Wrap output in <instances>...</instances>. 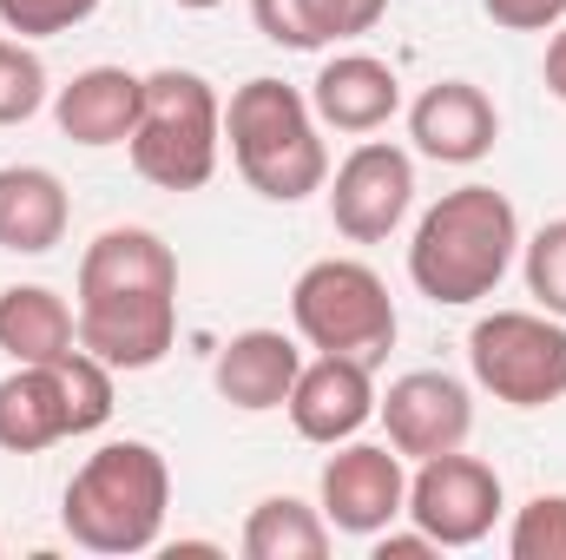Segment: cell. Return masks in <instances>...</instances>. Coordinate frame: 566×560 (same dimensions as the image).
<instances>
[{"instance_id":"1","label":"cell","mask_w":566,"mask_h":560,"mask_svg":"<svg viewBox=\"0 0 566 560\" xmlns=\"http://www.w3.org/2000/svg\"><path fill=\"white\" fill-rule=\"evenodd\" d=\"M80 343L113 370H158L178 343V258L158 231L113 225L86 245L73 290Z\"/></svg>"},{"instance_id":"2","label":"cell","mask_w":566,"mask_h":560,"mask_svg":"<svg viewBox=\"0 0 566 560\" xmlns=\"http://www.w3.org/2000/svg\"><path fill=\"white\" fill-rule=\"evenodd\" d=\"M521 251V218L507 205V191L494 185H454L422 211L416 238H409V283L428 303H481L494 297L501 278L514 271Z\"/></svg>"},{"instance_id":"3","label":"cell","mask_w":566,"mask_h":560,"mask_svg":"<svg viewBox=\"0 0 566 560\" xmlns=\"http://www.w3.org/2000/svg\"><path fill=\"white\" fill-rule=\"evenodd\" d=\"M171 508V468L151 442H106L93 448L66 481V535L86 554H145L165 535Z\"/></svg>"},{"instance_id":"4","label":"cell","mask_w":566,"mask_h":560,"mask_svg":"<svg viewBox=\"0 0 566 560\" xmlns=\"http://www.w3.org/2000/svg\"><path fill=\"white\" fill-rule=\"evenodd\" d=\"M224 139L244 185L271 205H303L329 185V145L316 133V106L271 73L244 80L224 106Z\"/></svg>"},{"instance_id":"5","label":"cell","mask_w":566,"mask_h":560,"mask_svg":"<svg viewBox=\"0 0 566 560\" xmlns=\"http://www.w3.org/2000/svg\"><path fill=\"white\" fill-rule=\"evenodd\" d=\"M133 172L158 191H198L218 172L224 152V106L205 73L158 66L145 73V106L133 126Z\"/></svg>"},{"instance_id":"6","label":"cell","mask_w":566,"mask_h":560,"mask_svg":"<svg viewBox=\"0 0 566 560\" xmlns=\"http://www.w3.org/2000/svg\"><path fill=\"white\" fill-rule=\"evenodd\" d=\"M290 323L323 356L376 363L396 343V297L363 258H316L290 290Z\"/></svg>"},{"instance_id":"7","label":"cell","mask_w":566,"mask_h":560,"mask_svg":"<svg viewBox=\"0 0 566 560\" xmlns=\"http://www.w3.org/2000/svg\"><path fill=\"white\" fill-rule=\"evenodd\" d=\"M474 383L507 409H547L566 396V323L547 310H494L468 330Z\"/></svg>"},{"instance_id":"8","label":"cell","mask_w":566,"mask_h":560,"mask_svg":"<svg viewBox=\"0 0 566 560\" xmlns=\"http://www.w3.org/2000/svg\"><path fill=\"white\" fill-rule=\"evenodd\" d=\"M409 521L422 528L434 548H474L501 521V475L481 455H428L409 475Z\"/></svg>"},{"instance_id":"9","label":"cell","mask_w":566,"mask_h":560,"mask_svg":"<svg viewBox=\"0 0 566 560\" xmlns=\"http://www.w3.org/2000/svg\"><path fill=\"white\" fill-rule=\"evenodd\" d=\"M416 205V158L402 145L363 139L329 178V225L349 245H382Z\"/></svg>"},{"instance_id":"10","label":"cell","mask_w":566,"mask_h":560,"mask_svg":"<svg viewBox=\"0 0 566 560\" xmlns=\"http://www.w3.org/2000/svg\"><path fill=\"white\" fill-rule=\"evenodd\" d=\"M402 515H409V475L389 442H343L323 462V521L336 535L376 541Z\"/></svg>"},{"instance_id":"11","label":"cell","mask_w":566,"mask_h":560,"mask_svg":"<svg viewBox=\"0 0 566 560\" xmlns=\"http://www.w3.org/2000/svg\"><path fill=\"white\" fill-rule=\"evenodd\" d=\"M376 416H382L389 448L402 462H428V455L468 448V435H474V396L448 370H409V376L389 383V396H376Z\"/></svg>"},{"instance_id":"12","label":"cell","mask_w":566,"mask_h":560,"mask_svg":"<svg viewBox=\"0 0 566 560\" xmlns=\"http://www.w3.org/2000/svg\"><path fill=\"white\" fill-rule=\"evenodd\" d=\"M283 409H290L303 442L336 448V442H349L363 422L376 416V376H369L363 356H323L316 350V363L296 370V390H290Z\"/></svg>"},{"instance_id":"13","label":"cell","mask_w":566,"mask_h":560,"mask_svg":"<svg viewBox=\"0 0 566 560\" xmlns=\"http://www.w3.org/2000/svg\"><path fill=\"white\" fill-rule=\"evenodd\" d=\"M409 139L434 165H481L501 139V113L474 80H434L409 106Z\"/></svg>"},{"instance_id":"14","label":"cell","mask_w":566,"mask_h":560,"mask_svg":"<svg viewBox=\"0 0 566 560\" xmlns=\"http://www.w3.org/2000/svg\"><path fill=\"white\" fill-rule=\"evenodd\" d=\"M310 106H316V126H336V133H382L396 113H402V80L389 60L376 53H336L323 60L316 86H310Z\"/></svg>"},{"instance_id":"15","label":"cell","mask_w":566,"mask_h":560,"mask_svg":"<svg viewBox=\"0 0 566 560\" xmlns=\"http://www.w3.org/2000/svg\"><path fill=\"white\" fill-rule=\"evenodd\" d=\"M296 370H303V350L283 336V330H238L218 363H211V383L231 409L244 416H264V409H283L290 390H296Z\"/></svg>"},{"instance_id":"16","label":"cell","mask_w":566,"mask_h":560,"mask_svg":"<svg viewBox=\"0 0 566 560\" xmlns=\"http://www.w3.org/2000/svg\"><path fill=\"white\" fill-rule=\"evenodd\" d=\"M139 106H145V80L139 73H126V66H86V73H73V86H60L53 120H60V133H66L73 145L99 152V145H126L133 139Z\"/></svg>"},{"instance_id":"17","label":"cell","mask_w":566,"mask_h":560,"mask_svg":"<svg viewBox=\"0 0 566 560\" xmlns=\"http://www.w3.org/2000/svg\"><path fill=\"white\" fill-rule=\"evenodd\" d=\"M66 435H80V428H73L60 363H13L0 376V448L7 455H40Z\"/></svg>"},{"instance_id":"18","label":"cell","mask_w":566,"mask_h":560,"mask_svg":"<svg viewBox=\"0 0 566 560\" xmlns=\"http://www.w3.org/2000/svg\"><path fill=\"white\" fill-rule=\"evenodd\" d=\"M66 185L46 165H0V251L46 258L66 238Z\"/></svg>"},{"instance_id":"19","label":"cell","mask_w":566,"mask_h":560,"mask_svg":"<svg viewBox=\"0 0 566 560\" xmlns=\"http://www.w3.org/2000/svg\"><path fill=\"white\" fill-rule=\"evenodd\" d=\"M0 350L13 363H60L80 350V317L46 283H7L0 290Z\"/></svg>"},{"instance_id":"20","label":"cell","mask_w":566,"mask_h":560,"mask_svg":"<svg viewBox=\"0 0 566 560\" xmlns=\"http://www.w3.org/2000/svg\"><path fill=\"white\" fill-rule=\"evenodd\" d=\"M238 548H244V560H323L329 554V521H323V508H310L296 495H271L251 508Z\"/></svg>"},{"instance_id":"21","label":"cell","mask_w":566,"mask_h":560,"mask_svg":"<svg viewBox=\"0 0 566 560\" xmlns=\"http://www.w3.org/2000/svg\"><path fill=\"white\" fill-rule=\"evenodd\" d=\"M521 278H527V297H534L547 317H566V218L541 225V231L521 245Z\"/></svg>"},{"instance_id":"22","label":"cell","mask_w":566,"mask_h":560,"mask_svg":"<svg viewBox=\"0 0 566 560\" xmlns=\"http://www.w3.org/2000/svg\"><path fill=\"white\" fill-rule=\"evenodd\" d=\"M46 106V66L27 40H0V126H27Z\"/></svg>"},{"instance_id":"23","label":"cell","mask_w":566,"mask_h":560,"mask_svg":"<svg viewBox=\"0 0 566 560\" xmlns=\"http://www.w3.org/2000/svg\"><path fill=\"white\" fill-rule=\"evenodd\" d=\"M507 554L514 560H566V495H534L514 515Z\"/></svg>"},{"instance_id":"24","label":"cell","mask_w":566,"mask_h":560,"mask_svg":"<svg viewBox=\"0 0 566 560\" xmlns=\"http://www.w3.org/2000/svg\"><path fill=\"white\" fill-rule=\"evenodd\" d=\"M99 0H0V27L20 33V40H53V33H73L80 20H93Z\"/></svg>"},{"instance_id":"25","label":"cell","mask_w":566,"mask_h":560,"mask_svg":"<svg viewBox=\"0 0 566 560\" xmlns=\"http://www.w3.org/2000/svg\"><path fill=\"white\" fill-rule=\"evenodd\" d=\"M251 13H258V33L290 46V53H316L323 46V33L310 20V0H251Z\"/></svg>"},{"instance_id":"26","label":"cell","mask_w":566,"mask_h":560,"mask_svg":"<svg viewBox=\"0 0 566 560\" xmlns=\"http://www.w3.org/2000/svg\"><path fill=\"white\" fill-rule=\"evenodd\" d=\"M382 13H389V0H310V20H316L323 46L329 40H349V33H369Z\"/></svg>"},{"instance_id":"27","label":"cell","mask_w":566,"mask_h":560,"mask_svg":"<svg viewBox=\"0 0 566 560\" xmlns=\"http://www.w3.org/2000/svg\"><path fill=\"white\" fill-rule=\"evenodd\" d=\"M481 13L507 33H547L566 20V0H481Z\"/></svg>"},{"instance_id":"28","label":"cell","mask_w":566,"mask_h":560,"mask_svg":"<svg viewBox=\"0 0 566 560\" xmlns=\"http://www.w3.org/2000/svg\"><path fill=\"white\" fill-rule=\"evenodd\" d=\"M428 554H441V548L428 541L422 528H409V535L382 528V535H376V560H428Z\"/></svg>"},{"instance_id":"29","label":"cell","mask_w":566,"mask_h":560,"mask_svg":"<svg viewBox=\"0 0 566 560\" xmlns=\"http://www.w3.org/2000/svg\"><path fill=\"white\" fill-rule=\"evenodd\" d=\"M541 73H547V93L566 106V20L554 27V40H547V66Z\"/></svg>"},{"instance_id":"30","label":"cell","mask_w":566,"mask_h":560,"mask_svg":"<svg viewBox=\"0 0 566 560\" xmlns=\"http://www.w3.org/2000/svg\"><path fill=\"white\" fill-rule=\"evenodd\" d=\"M178 7H191V13H205V7H224V0H178Z\"/></svg>"}]
</instances>
